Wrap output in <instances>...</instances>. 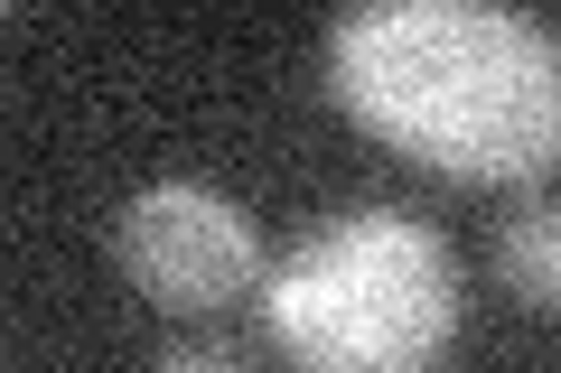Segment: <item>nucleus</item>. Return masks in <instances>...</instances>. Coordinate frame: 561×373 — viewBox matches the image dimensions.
<instances>
[{
    "label": "nucleus",
    "mask_w": 561,
    "mask_h": 373,
    "mask_svg": "<svg viewBox=\"0 0 561 373\" xmlns=\"http://www.w3.org/2000/svg\"><path fill=\"white\" fill-rule=\"evenodd\" d=\"M328 103L459 187L561 168V28L496 0H365L328 28Z\"/></svg>",
    "instance_id": "nucleus-1"
},
{
    "label": "nucleus",
    "mask_w": 561,
    "mask_h": 373,
    "mask_svg": "<svg viewBox=\"0 0 561 373\" xmlns=\"http://www.w3.org/2000/svg\"><path fill=\"white\" fill-rule=\"evenodd\" d=\"M459 317V253L412 206L319 215L262 280V327L290 354V373H440Z\"/></svg>",
    "instance_id": "nucleus-2"
},
{
    "label": "nucleus",
    "mask_w": 561,
    "mask_h": 373,
    "mask_svg": "<svg viewBox=\"0 0 561 373\" xmlns=\"http://www.w3.org/2000/svg\"><path fill=\"white\" fill-rule=\"evenodd\" d=\"M113 261L169 317H216L272 280L262 271V224L206 177H150L113 215Z\"/></svg>",
    "instance_id": "nucleus-3"
},
{
    "label": "nucleus",
    "mask_w": 561,
    "mask_h": 373,
    "mask_svg": "<svg viewBox=\"0 0 561 373\" xmlns=\"http://www.w3.org/2000/svg\"><path fill=\"white\" fill-rule=\"evenodd\" d=\"M496 290L524 317H561V197H524L496 224Z\"/></svg>",
    "instance_id": "nucleus-4"
},
{
    "label": "nucleus",
    "mask_w": 561,
    "mask_h": 373,
    "mask_svg": "<svg viewBox=\"0 0 561 373\" xmlns=\"http://www.w3.org/2000/svg\"><path fill=\"white\" fill-rule=\"evenodd\" d=\"M150 373H253V364H243L234 346H169Z\"/></svg>",
    "instance_id": "nucleus-5"
}]
</instances>
